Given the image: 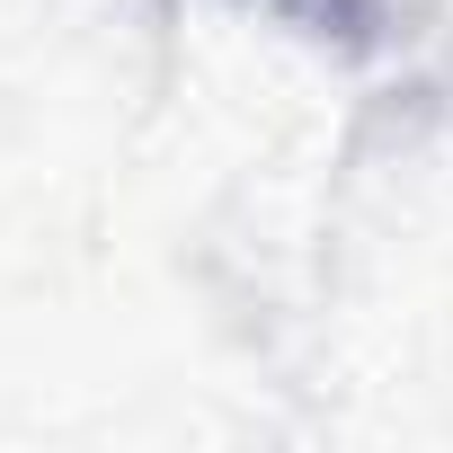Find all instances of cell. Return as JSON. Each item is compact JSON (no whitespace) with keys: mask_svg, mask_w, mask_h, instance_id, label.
Returning <instances> with one entry per match:
<instances>
[{"mask_svg":"<svg viewBox=\"0 0 453 453\" xmlns=\"http://www.w3.org/2000/svg\"><path fill=\"white\" fill-rule=\"evenodd\" d=\"M267 10L303 19L311 36H365V27H373V0H267Z\"/></svg>","mask_w":453,"mask_h":453,"instance_id":"6da1fadb","label":"cell"}]
</instances>
